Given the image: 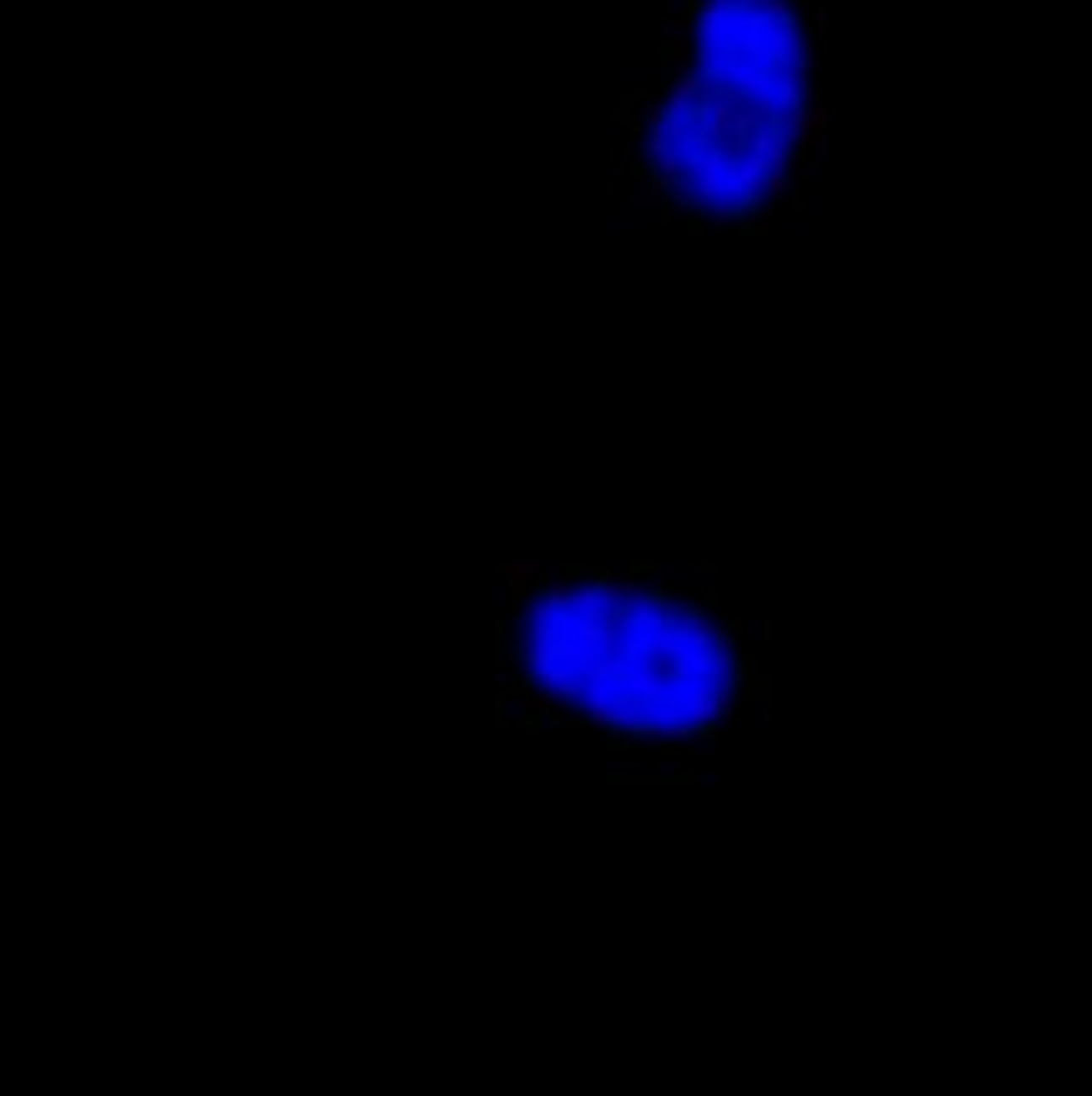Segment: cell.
<instances>
[{
    "label": "cell",
    "mask_w": 1092,
    "mask_h": 1096,
    "mask_svg": "<svg viewBox=\"0 0 1092 1096\" xmlns=\"http://www.w3.org/2000/svg\"><path fill=\"white\" fill-rule=\"evenodd\" d=\"M512 682H517V678H512L508 670H500V674H495V696H500V700H504V696L512 692Z\"/></svg>",
    "instance_id": "cell-5"
},
{
    "label": "cell",
    "mask_w": 1092,
    "mask_h": 1096,
    "mask_svg": "<svg viewBox=\"0 0 1092 1096\" xmlns=\"http://www.w3.org/2000/svg\"><path fill=\"white\" fill-rule=\"evenodd\" d=\"M500 576H504V601H508L512 614L529 601L533 589H542V564L538 559H512V564L500 568Z\"/></svg>",
    "instance_id": "cell-1"
},
{
    "label": "cell",
    "mask_w": 1092,
    "mask_h": 1096,
    "mask_svg": "<svg viewBox=\"0 0 1092 1096\" xmlns=\"http://www.w3.org/2000/svg\"><path fill=\"white\" fill-rule=\"evenodd\" d=\"M806 22H811V39L819 47V56L828 51V0H806Z\"/></svg>",
    "instance_id": "cell-3"
},
{
    "label": "cell",
    "mask_w": 1092,
    "mask_h": 1096,
    "mask_svg": "<svg viewBox=\"0 0 1092 1096\" xmlns=\"http://www.w3.org/2000/svg\"><path fill=\"white\" fill-rule=\"evenodd\" d=\"M785 196H794V175H790V171H768L764 200H768V205H781Z\"/></svg>",
    "instance_id": "cell-4"
},
{
    "label": "cell",
    "mask_w": 1092,
    "mask_h": 1096,
    "mask_svg": "<svg viewBox=\"0 0 1092 1096\" xmlns=\"http://www.w3.org/2000/svg\"><path fill=\"white\" fill-rule=\"evenodd\" d=\"M661 13H666V18H674V13H678V0H661Z\"/></svg>",
    "instance_id": "cell-6"
},
{
    "label": "cell",
    "mask_w": 1092,
    "mask_h": 1096,
    "mask_svg": "<svg viewBox=\"0 0 1092 1096\" xmlns=\"http://www.w3.org/2000/svg\"><path fill=\"white\" fill-rule=\"evenodd\" d=\"M551 606H572V597H576V576L572 572H555V576H546V585L538 589Z\"/></svg>",
    "instance_id": "cell-2"
}]
</instances>
